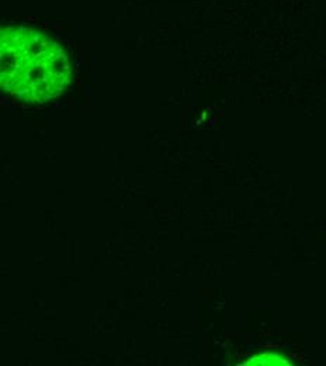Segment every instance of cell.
Instances as JSON below:
<instances>
[{
	"label": "cell",
	"mask_w": 326,
	"mask_h": 366,
	"mask_svg": "<svg viewBox=\"0 0 326 366\" xmlns=\"http://www.w3.org/2000/svg\"><path fill=\"white\" fill-rule=\"evenodd\" d=\"M69 78V59L58 42L26 27H0L3 92L44 103L62 95Z\"/></svg>",
	"instance_id": "1"
}]
</instances>
